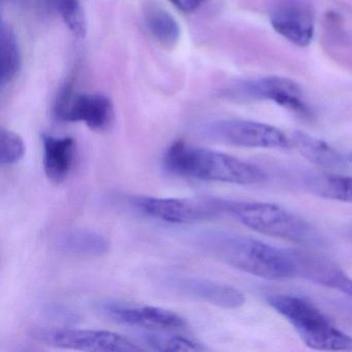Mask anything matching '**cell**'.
Wrapping results in <instances>:
<instances>
[{
    "label": "cell",
    "mask_w": 352,
    "mask_h": 352,
    "mask_svg": "<svg viewBox=\"0 0 352 352\" xmlns=\"http://www.w3.org/2000/svg\"><path fill=\"white\" fill-rule=\"evenodd\" d=\"M144 345L154 351H204L205 345L193 338L172 335L168 331H149L140 335Z\"/></svg>",
    "instance_id": "20"
},
{
    "label": "cell",
    "mask_w": 352,
    "mask_h": 352,
    "mask_svg": "<svg viewBox=\"0 0 352 352\" xmlns=\"http://www.w3.org/2000/svg\"><path fill=\"white\" fill-rule=\"evenodd\" d=\"M77 142L72 137L43 135V168L51 182L60 184L73 172Z\"/></svg>",
    "instance_id": "14"
},
{
    "label": "cell",
    "mask_w": 352,
    "mask_h": 352,
    "mask_svg": "<svg viewBox=\"0 0 352 352\" xmlns=\"http://www.w3.org/2000/svg\"><path fill=\"white\" fill-rule=\"evenodd\" d=\"M348 160L352 164V151L350 152L349 155H348Z\"/></svg>",
    "instance_id": "25"
},
{
    "label": "cell",
    "mask_w": 352,
    "mask_h": 352,
    "mask_svg": "<svg viewBox=\"0 0 352 352\" xmlns=\"http://www.w3.org/2000/svg\"><path fill=\"white\" fill-rule=\"evenodd\" d=\"M61 1H63V0H46V3L49 7L54 8V9L57 10V7H58Z\"/></svg>",
    "instance_id": "24"
},
{
    "label": "cell",
    "mask_w": 352,
    "mask_h": 352,
    "mask_svg": "<svg viewBox=\"0 0 352 352\" xmlns=\"http://www.w3.org/2000/svg\"><path fill=\"white\" fill-rule=\"evenodd\" d=\"M205 139L234 147L288 149L289 138L281 131L265 123L241 119L211 121L199 127Z\"/></svg>",
    "instance_id": "6"
},
{
    "label": "cell",
    "mask_w": 352,
    "mask_h": 352,
    "mask_svg": "<svg viewBox=\"0 0 352 352\" xmlns=\"http://www.w3.org/2000/svg\"><path fill=\"white\" fill-rule=\"evenodd\" d=\"M292 146L307 160L331 170L346 168L343 157L331 145L318 138L312 137L302 131H294L290 138Z\"/></svg>",
    "instance_id": "16"
},
{
    "label": "cell",
    "mask_w": 352,
    "mask_h": 352,
    "mask_svg": "<svg viewBox=\"0 0 352 352\" xmlns=\"http://www.w3.org/2000/svg\"><path fill=\"white\" fill-rule=\"evenodd\" d=\"M348 310H349V312L351 313V316H352V307H351V308L348 309Z\"/></svg>",
    "instance_id": "26"
},
{
    "label": "cell",
    "mask_w": 352,
    "mask_h": 352,
    "mask_svg": "<svg viewBox=\"0 0 352 352\" xmlns=\"http://www.w3.org/2000/svg\"><path fill=\"white\" fill-rule=\"evenodd\" d=\"M38 343L59 349L94 352H137L145 348L119 333L102 329L36 327L30 333Z\"/></svg>",
    "instance_id": "5"
},
{
    "label": "cell",
    "mask_w": 352,
    "mask_h": 352,
    "mask_svg": "<svg viewBox=\"0 0 352 352\" xmlns=\"http://www.w3.org/2000/svg\"><path fill=\"white\" fill-rule=\"evenodd\" d=\"M270 21L275 32L292 44L306 47L312 42L315 16L310 0H282Z\"/></svg>",
    "instance_id": "12"
},
{
    "label": "cell",
    "mask_w": 352,
    "mask_h": 352,
    "mask_svg": "<svg viewBox=\"0 0 352 352\" xmlns=\"http://www.w3.org/2000/svg\"><path fill=\"white\" fill-rule=\"evenodd\" d=\"M26 147L21 135L11 129H0V164L13 166L25 155Z\"/></svg>",
    "instance_id": "22"
},
{
    "label": "cell",
    "mask_w": 352,
    "mask_h": 352,
    "mask_svg": "<svg viewBox=\"0 0 352 352\" xmlns=\"http://www.w3.org/2000/svg\"><path fill=\"white\" fill-rule=\"evenodd\" d=\"M197 244L214 258L256 277L269 280L294 277L288 249L276 248L250 236L220 230L199 234Z\"/></svg>",
    "instance_id": "1"
},
{
    "label": "cell",
    "mask_w": 352,
    "mask_h": 352,
    "mask_svg": "<svg viewBox=\"0 0 352 352\" xmlns=\"http://www.w3.org/2000/svg\"><path fill=\"white\" fill-rule=\"evenodd\" d=\"M306 186L317 197L352 204V177L317 174L306 178Z\"/></svg>",
    "instance_id": "18"
},
{
    "label": "cell",
    "mask_w": 352,
    "mask_h": 352,
    "mask_svg": "<svg viewBox=\"0 0 352 352\" xmlns=\"http://www.w3.org/2000/svg\"><path fill=\"white\" fill-rule=\"evenodd\" d=\"M267 304L296 329L308 347L323 351H352V337L337 329L310 300L294 294H274Z\"/></svg>",
    "instance_id": "3"
},
{
    "label": "cell",
    "mask_w": 352,
    "mask_h": 352,
    "mask_svg": "<svg viewBox=\"0 0 352 352\" xmlns=\"http://www.w3.org/2000/svg\"><path fill=\"white\" fill-rule=\"evenodd\" d=\"M164 168L175 176L201 181L254 185L265 182L261 168L234 156L177 141L166 149Z\"/></svg>",
    "instance_id": "2"
},
{
    "label": "cell",
    "mask_w": 352,
    "mask_h": 352,
    "mask_svg": "<svg viewBox=\"0 0 352 352\" xmlns=\"http://www.w3.org/2000/svg\"><path fill=\"white\" fill-rule=\"evenodd\" d=\"M166 285L175 292L224 309H236L245 304V296L238 288L205 278L170 275Z\"/></svg>",
    "instance_id": "13"
},
{
    "label": "cell",
    "mask_w": 352,
    "mask_h": 352,
    "mask_svg": "<svg viewBox=\"0 0 352 352\" xmlns=\"http://www.w3.org/2000/svg\"><path fill=\"white\" fill-rule=\"evenodd\" d=\"M56 248L63 254L77 257H98L107 254L111 242L100 232L86 228L67 230L57 238Z\"/></svg>",
    "instance_id": "15"
},
{
    "label": "cell",
    "mask_w": 352,
    "mask_h": 352,
    "mask_svg": "<svg viewBox=\"0 0 352 352\" xmlns=\"http://www.w3.org/2000/svg\"><path fill=\"white\" fill-rule=\"evenodd\" d=\"M224 199L133 197L129 203L147 217L173 224L204 221L226 213Z\"/></svg>",
    "instance_id": "7"
},
{
    "label": "cell",
    "mask_w": 352,
    "mask_h": 352,
    "mask_svg": "<svg viewBox=\"0 0 352 352\" xmlns=\"http://www.w3.org/2000/svg\"><path fill=\"white\" fill-rule=\"evenodd\" d=\"M69 32L79 38H85L87 34V20L80 0H63L57 7Z\"/></svg>",
    "instance_id": "21"
},
{
    "label": "cell",
    "mask_w": 352,
    "mask_h": 352,
    "mask_svg": "<svg viewBox=\"0 0 352 352\" xmlns=\"http://www.w3.org/2000/svg\"><path fill=\"white\" fill-rule=\"evenodd\" d=\"M226 213L259 234L298 244L320 242V236L311 224L276 204L226 201Z\"/></svg>",
    "instance_id": "4"
},
{
    "label": "cell",
    "mask_w": 352,
    "mask_h": 352,
    "mask_svg": "<svg viewBox=\"0 0 352 352\" xmlns=\"http://www.w3.org/2000/svg\"><path fill=\"white\" fill-rule=\"evenodd\" d=\"M228 94H240L254 100H271L302 118L312 117V111L305 100L302 88L287 78L273 76L243 82Z\"/></svg>",
    "instance_id": "10"
},
{
    "label": "cell",
    "mask_w": 352,
    "mask_h": 352,
    "mask_svg": "<svg viewBox=\"0 0 352 352\" xmlns=\"http://www.w3.org/2000/svg\"><path fill=\"white\" fill-rule=\"evenodd\" d=\"M145 22L150 34L164 48L173 49L180 41V24L162 8L150 5L145 10Z\"/></svg>",
    "instance_id": "17"
},
{
    "label": "cell",
    "mask_w": 352,
    "mask_h": 352,
    "mask_svg": "<svg viewBox=\"0 0 352 352\" xmlns=\"http://www.w3.org/2000/svg\"><path fill=\"white\" fill-rule=\"evenodd\" d=\"M0 48H1V85L11 84L19 75L22 65L21 48L15 30L1 22L0 28Z\"/></svg>",
    "instance_id": "19"
},
{
    "label": "cell",
    "mask_w": 352,
    "mask_h": 352,
    "mask_svg": "<svg viewBox=\"0 0 352 352\" xmlns=\"http://www.w3.org/2000/svg\"><path fill=\"white\" fill-rule=\"evenodd\" d=\"M170 3L183 13H193L199 10L207 0H170Z\"/></svg>",
    "instance_id": "23"
},
{
    "label": "cell",
    "mask_w": 352,
    "mask_h": 352,
    "mask_svg": "<svg viewBox=\"0 0 352 352\" xmlns=\"http://www.w3.org/2000/svg\"><path fill=\"white\" fill-rule=\"evenodd\" d=\"M294 277L337 290L352 298V278L337 263L319 253L306 249H288Z\"/></svg>",
    "instance_id": "11"
},
{
    "label": "cell",
    "mask_w": 352,
    "mask_h": 352,
    "mask_svg": "<svg viewBox=\"0 0 352 352\" xmlns=\"http://www.w3.org/2000/svg\"><path fill=\"white\" fill-rule=\"evenodd\" d=\"M54 116L61 122H81L92 131H104L114 120V104L104 94H75L67 83L55 102Z\"/></svg>",
    "instance_id": "8"
},
{
    "label": "cell",
    "mask_w": 352,
    "mask_h": 352,
    "mask_svg": "<svg viewBox=\"0 0 352 352\" xmlns=\"http://www.w3.org/2000/svg\"><path fill=\"white\" fill-rule=\"evenodd\" d=\"M96 310L113 322L149 331H180L187 327L184 317L160 307L104 300L98 302Z\"/></svg>",
    "instance_id": "9"
}]
</instances>
